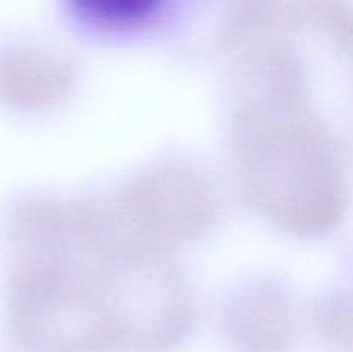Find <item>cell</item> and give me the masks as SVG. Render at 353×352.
I'll use <instances>...</instances> for the list:
<instances>
[{
  "label": "cell",
  "instance_id": "6da1fadb",
  "mask_svg": "<svg viewBox=\"0 0 353 352\" xmlns=\"http://www.w3.org/2000/svg\"><path fill=\"white\" fill-rule=\"evenodd\" d=\"M69 3L88 23L109 30H128L157 17L171 0H69Z\"/></svg>",
  "mask_w": 353,
  "mask_h": 352
}]
</instances>
